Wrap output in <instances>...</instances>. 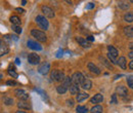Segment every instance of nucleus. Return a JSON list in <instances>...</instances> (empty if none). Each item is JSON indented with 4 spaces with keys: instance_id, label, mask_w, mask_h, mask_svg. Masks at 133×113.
<instances>
[{
    "instance_id": "obj_1",
    "label": "nucleus",
    "mask_w": 133,
    "mask_h": 113,
    "mask_svg": "<svg viewBox=\"0 0 133 113\" xmlns=\"http://www.w3.org/2000/svg\"><path fill=\"white\" fill-rule=\"evenodd\" d=\"M65 73L59 70H52L50 73V78L52 81H62L65 79Z\"/></svg>"
},
{
    "instance_id": "obj_2",
    "label": "nucleus",
    "mask_w": 133,
    "mask_h": 113,
    "mask_svg": "<svg viewBox=\"0 0 133 113\" xmlns=\"http://www.w3.org/2000/svg\"><path fill=\"white\" fill-rule=\"evenodd\" d=\"M31 34H32L33 37H35V38H36L38 41H40V42H45V41L47 40L46 34L44 32H42V31H40V30L33 29V30L31 31Z\"/></svg>"
},
{
    "instance_id": "obj_3",
    "label": "nucleus",
    "mask_w": 133,
    "mask_h": 113,
    "mask_svg": "<svg viewBox=\"0 0 133 113\" xmlns=\"http://www.w3.org/2000/svg\"><path fill=\"white\" fill-rule=\"evenodd\" d=\"M35 21H36V23L40 26V28H41V29H43V30H47V29H48L49 23H48V21L46 20V17H45V16H36V19H35Z\"/></svg>"
},
{
    "instance_id": "obj_4",
    "label": "nucleus",
    "mask_w": 133,
    "mask_h": 113,
    "mask_svg": "<svg viewBox=\"0 0 133 113\" xmlns=\"http://www.w3.org/2000/svg\"><path fill=\"white\" fill-rule=\"evenodd\" d=\"M72 82H73V84H76V85H80V84H82L83 83V81L85 80V78H84L83 74L82 73H80V72H76V73H74L73 75H72Z\"/></svg>"
},
{
    "instance_id": "obj_5",
    "label": "nucleus",
    "mask_w": 133,
    "mask_h": 113,
    "mask_svg": "<svg viewBox=\"0 0 133 113\" xmlns=\"http://www.w3.org/2000/svg\"><path fill=\"white\" fill-rule=\"evenodd\" d=\"M28 62L31 65H38L40 63V57L37 53H30L28 56Z\"/></svg>"
},
{
    "instance_id": "obj_6",
    "label": "nucleus",
    "mask_w": 133,
    "mask_h": 113,
    "mask_svg": "<svg viewBox=\"0 0 133 113\" xmlns=\"http://www.w3.org/2000/svg\"><path fill=\"white\" fill-rule=\"evenodd\" d=\"M49 70H50V64L48 62H45V63H43V64L39 67L38 72L40 74H42V75H46V74H48Z\"/></svg>"
},
{
    "instance_id": "obj_7",
    "label": "nucleus",
    "mask_w": 133,
    "mask_h": 113,
    "mask_svg": "<svg viewBox=\"0 0 133 113\" xmlns=\"http://www.w3.org/2000/svg\"><path fill=\"white\" fill-rule=\"evenodd\" d=\"M15 94H16V96H17L18 99H21V101H27V100L29 99V95H28L24 90H22V88L16 90Z\"/></svg>"
},
{
    "instance_id": "obj_8",
    "label": "nucleus",
    "mask_w": 133,
    "mask_h": 113,
    "mask_svg": "<svg viewBox=\"0 0 133 113\" xmlns=\"http://www.w3.org/2000/svg\"><path fill=\"white\" fill-rule=\"evenodd\" d=\"M41 10H42V13L44 14V16L49 17V19H52V17L54 16V11H53L50 7L46 6V5H43V6L41 7Z\"/></svg>"
},
{
    "instance_id": "obj_9",
    "label": "nucleus",
    "mask_w": 133,
    "mask_h": 113,
    "mask_svg": "<svg viewBox=\"0 0 133 113\" xmlns=\"http://www.w3.org/2000/svg\"><path fill=\"white\" fill-rule=\"evenodd\" d=\"M27 45H28L29 49H33V50H41V49H42V46H41L38 42L33 41V40H28Z\"/></svg>"
},
{
    "instance_id": "obj_10",
    "label": "nucleus",
    "mask_w": 133,
    "mask_h": 113,
    "mask_svg": "<svg viewBox=\"0 0 133 113\" xmlns=\"http://www.w3.org/2000/svg\"><path fill=\"white\" fill-rule=\"evenodd\" d=\"M87 67H88V70H89L91 73H93V74H95V75H99L100 74L99 68H98L96 65L93 64V63H88Z\"/></svg>"
},
{
    "instance_id": "obj_11",
    "label": "nucleus",
    "mask_w": 133,
    "mask_h": 113,
    "mask_svg": "<svg viewBox=\"0 0 133 113\" xmlns=\"http://www.w3.org/2000/svg\"><path fill=\"white\" fill-rule=\"evenodd\" d=\"M116 92L120 97H126V96L128 95V91H127V88H126L125 86H123V85H119V86H117Z\"/></svg>"
},
{
    "instance_id": "obj_12",
    "label": "nucleus",
    "mask_w": 133,
    "mask_h": 113,
    "mask_svg": "<svg viewBox=\"0 0 133 113\" xmlns=\"http://www.w3.org/2000/svg\"><path fill=\"white\" fill-rule=\"evenodd\" d=\"M8 52H9V47H8V45H7L6 43H4L3 40H1V41H0V56L2 57V56L6 55V53H8Z\"/></svg>"
},
{
    "instance_id": "obj_13",
    "label": "nucleus",
    "mask_w": 133,
    "mask_h": 113,
    "mask_svg": "<svg viewBox=\"0 0 133 113\" xmlns=\"http://www.w3.org/2000/svg\"><path fill=\"white\" fill-rule=\"evenodd\" d=\"M102 101H103V96L101 94H96L94 95V97L90 99L91 104H98V103H101Z\"/></svg>"
},
{
    "instance_id": "obj_14",
    "label": "nucleus",
    "mask_w": 133,
    "mask_h": 113,
    "mask_svg": "<svg viewBox=\"0 0 133 113\" xmlns=\"http://www.w3.org/2000/svg\"><path fill=\"white\" fill-rule=\"evenodd\" d=\"M76 40L80 43V45H82L83 47H90L91 46V43L88 42L87 39H84L82 37H76Z\"/></svg>"
},
{
    "instance_id": "obj_15",
    "label": "nucleus",
    "mask_w": 133,
    "mask_h": 113,
    "mask_svg": "<svg viewBox=\"0 0 133 113\" xmlns=\"http://www.w3.org/2000/svg\"><path fill=\"white\" fill-rule=\"evenodd\" d=\"M17 107H18L19 109H25V110H29V109L31 108L30 104H29L27 101H19V102L17 103Z\"/></svg>"
},
{
    "instance_id": "obj_16",
    "label": "nucleus",
    "mask_w": 133,
    "mask_h": 113,
    "mask_svg": "<svg viewBox=\"0 0 133 113\" xmlns=\"http://www.w3.org/2000/svg\"><path fill=\"white\" fill-rule=\"evenodd\" d=\"M117 62H118V65H119L122 69H126V68H127V62H126V58H125V57H120Z\"/></svg>"
},
{
    "instance_id": "obj_17",
    "label": "nucleus",
    "mask_w": 133,
    "mask_h": 113,
    "mask_svg": "<svg viewBox=\"0 0 133 113\" xmlns=\"http://www.w3.org/2000/svg\"><path fill=\"white\" fill-rule=\"evenodd\" d=\"M88 97H89V95L86 94V93H79V95H77L76 100H77L78 103H80V102H83L84 100L88 99Z\"/></svg>"
},
{
    "instance_id": "obj_18",
    "label": "nucleus",
    "mask_w": 133,
    "mask_h": 113,
    "mask_svg": "<svg viewBox=\"0 0 133 113\" xmlns=\"http://www.w3.org/2000/svg\"><path fill=\"white\" fill-rule=\"evenodd\" d=\"M118 6H119L121 9H123V10H127V9L130 7V5H129V3H128L127 1H120V2L118 3Z\"/></svg>"
},
{
    "instance_id": "obj_19",
    "label": "nucleus",
    "mask_w": 133,
    "mask_h": 113,
    "mask_svg": "<svg viewBox=\"0 0 133 113\" xmlns=\"http://www.w3.org/2000/svg\"><path fill=\"white\" fill-rule=\"evenodd\" d=\"M70 93L71 95H79V86L76 84H72L70 86Z\"/></svg>"
},
{
    "instance_id": "obj_20",
    "label": "nucleus",
    "mask_w": 133,
    "mask_h": 113,
    "mask_svg": "<svg viewBox=\"0 0 133 113\" xmlns=\"http://www.w3.org/2000/svg\"><path fill=\"white\" fill-rule=\"evenodd\" d=\"M124 33H125V35L128 36V37H133V26L125 27V28H124Z\"/></svg>"
},
{
    "instance_id": "obj_21",
    "label": "nucleus",
    "mask_w": 133,
    "mask_h": 113,
    "mask_svg": "<svg viewBox=\"0 0 133 113\" xmlns=\"http://www.w3.org/2000/svg\"><path fill=\"white\" fill-rule=\"evenodd\" d=\"M10 22L14 26H19L21 25V19L17 16H10Z\"/></svg>"
},
{
    "instance_id": "obj_22",
    "label": "nucleus",
    "mask_w": 133,
    "mask_h": 113,
    "mask_svg": "<svg viewBox=\"0 0 133 113\" xmlns=\"http://www.w3.org/2000/svg\"><path fill=\"white\" fill-rule=\"evenodd\" d=\"M81 86L83 87L84 90H90L91 86H92V82H91V80H89V79H85L83 81V83L81 84Z\"/></svg>"
},
{
    "instance_id": "obj_23",
    "label": "nucleus",
    "mask_w": 133,
    "mask_h": 113,
    "mask_svg": "<svg viewBox=\"0 0 133 113\" xmlns=\"http://www.w3.org/2000/svg\"><path fill=\"white\" fill-rule=\"evenodd\" d=\"M108 50H109V53H111L112 56H114L115 58L118 57V55H119V51H118V49H115L114 46H112V45H109L108 46Z\"/></svg>"
},
{
    "instance_id": "obj_24",
    "label": "nucleus",
    "mask_w": 133,
    "mask_h": 113,
    "mask_svg": "<svg viewBox=\"0 0 133 113\" xmlns=\"http://www.w3.org/2000/svg\"><path fill=\"white\" fill-rule=\"evenodd\" d=\"M124 21L127 23H132L133 22V13H126L124 15Z\"/></svg>"
},
{
    "instance_id": "obj_25",
    "label": "nucleus",
    "mask_w": 133,
    "mask_h": 113,
    "mask_svg": "<svg viewBox=\"0 0 133 113\" xmlns=\"http://www.w3.org/2000/svg\"><path fill=\"white\" fill-rule=\"evenodd\" d=\"M72 78L71 77H69V76H66V77H65V79L63 80V82H62V84L64 85V86H66V88L69 87V86H71L72 85Z\"/></svg>"
},
{
    "instance_id": "obj_26",
    "label": "nucleus",
    "mask_w": 133,
    "mask_h": 113,
    "mask_svg": "<svg viewBox=\"0 0 133 113\" xmlns=\"http://www.w3.org/2000/svg\"><path fill=\"white\" fill-rule=\"evenodd\" d=\"M102 111H103V108L100 105H96V106L91 108L90 113H102Z\"/></svg>"
},
{
    "instance_id": "obj_27",
    "label": "nucleus",
    "mask_w": 133,
    "mask_h": 113,
    "mask_svg": "<svg viewBox=\"0 0 133 113\" xmlns=\"http://www.w3.org/2000/svg\"><path fill=\"white\" fill-rule=\"evenodd\" d=\"M66 91H68V88H66V86H64L63 84H61V85H58V86H56V92L58 93V94H61V95H63V94H65Z\"/></svg>"
},
{
    "instance_id": "obj_28",
    "label": "nucleus",
    "mask_w": 133,
    "mask_h": 113,
    "mask_svg": "<svg viewBox=\"0 0 133 113\" xmlns=\"http://www.w3.org/2000/svg\"><path fill=\"white\" fill-rule=\"evenodd\" d=\"M76 111L78 113H87L88 112V109H87L86 106H77Z\"/></svg>"
},
{
    "instance_id": "obj_29",
    "label": "nucleus",
    "mask_w": 133,
    "mask_h": 113,
    "mask_svg": "<svg viewBox=\"0 0 133 113\" xmlns=\"http://www.w3.org/2000/svg\"><path fill=\"white\" fill-rule=\"evenodd\" d=\"M8 74H9L11 77H14V78H17V76H18L17 73L15 71V68H14V67H12V69H11L10 67L8 68Z\"/></svg>"
},
{
    "instance_id": "obj_30",
    "label": "nucleus",
    "mask_w": 133,
    "mask_h": 113,
    "mask_svg": "<svg viewBox=\"0 0 133 113\" xmlns=\"http://www.w3.org/2000/svg\"><path fill=\"white\" fill-rule=\"evenodd\" d=\"M3 102H4V104H5V105L9 106V105H12V104H14V99H12V98L5 97L4 99H3Z\"/></svg>"
},
{
    "instance_id": "obj_31",
    "label": "nucleus",
    "mask_w": 133,
    "mask_h": 113,
    "mask_svg": "<svg viewBox=\"0 0 133 113\" xmlns=\"http://www.w3.org/2000/svg\"><path fill=\"white\" fill-rule=\"evenodd\" d=\"M127 83H128V86L130 88H133V75L127 76Z\"/></svg>"
},
{
    "instance_id": "obj_32",
    "label": "nucleus",
    "mask_w": 133,
    "mask_h": 113,
    "mask_svg": "<svg viewBox=\"0 0 133 113\" xmlns=\"http://www.w3.org/2000/svg\"><path fill=\"white\" fill-rule=\"evenodd\" d=\"M11 29H12L15 32L17 33V34H21V33H22V28H21L19 26H14V25H12Z\"/></svg>"
},
{
    "instance_id": "obj_33",
    "label": "nucleus",
    "mask_w": 133,
    "mask_h": 113,
    "mask_svg": "<svg viewBox=\"0 0 133 113\" xmlns=\"http://www.w3.org/2000/svg\"><path fill=\"white\" fill-rule=\"evenodd\" d=\"M108 58L110 59V61H111L113 64H118V62L116 61V58H115L114 56H112L111 53H108Z\"/></svg>"
},
{
    "instance_id": "obj_34",
    "label": "nucleus",
    "mask_w": 133,
    "mask_h": 113,
    "mask_svg": "<svg viewBox=\"0 0 133 113\" xmlns=\"http://www.w3.org/2000/svg\"><path fill=\"white\" fill-rule=\"evenodd\" d=\"M99 59L100 60H102V62H101V63H103V64L109 68V69H113V68H112V66H111V64H109V63H108V61H107L105 59H103V58H101V57H99Z\"/></svg>"
},
{
    "instance_id": "obj_35",
    "label": "nucleus",
    "mask_w": 133,
    "mask_h": 113,
    "mask_svg": "<svg viewBox=\"0 0 133 113\" xmlns=\"http://www.w3.org/2000/svg\"><path fill=\"white\" fill-rule=\"evenodd\" d=\"M6 84H7L8 86H12V85H17V82L15 80H8L7 82H6Z\"/></svg>"
},
{
    "instance_id": "obj_36",
    "label": "nucleus",
    "mask_w": 133,
    "mask_h": 113,
    "mask_svg": "<svg viewBox=\"0 0 133 113\" xmlns=\"http://www.w3.org/2000/svg\"><path fill=\"white\" fill-rule=\"evenodd\" d=\"M94 6H95V4H94V3H92V2H90V3H88V4H87L86 9H91V8H94Z\"/></svg>"
},
{
    "instance_id": "obj_37",
    "label": "nucleus",
    "mask_w": 133,
    "mask_h": 113,
    "mask_svg": "<svg viewBox=\"0 0 133 113\" xmlns=\"http://www.w3.org/2000/svg\"><path fill=\"white\" fill-rule=\"evenodd\" d=\"M117 95L116 94H114V95H113V97H112V103H113V104H116L117 103Z\"/></svg>"
},
{
    "instance_id": "obj_38",
    "label": "nucleus",
    "mask_w": 133,
    "mask_h": 113,
    "mask_svg": "<svg viewBox=\"0 0 133 113\" xmlns=\"http://www.w3.org/2000/svg\"><path fill=\"white\" fill-rule=\"evenodd\" d=\"M66 104H68V106H73L74 105V101L73 100H66Z\"/></svg>"
},
{
    "instance_id": "obj_39",
    "label": "nucleus",
    "mask_w": 133,
    "mask_h": 113,
    "mask_svg": "<svg viewBox=\"0 0 133 113\" xmlns=\"http://www.w3.org/2000/svg\"><path fill=\"white\" fill-rule=\"evenodd\" d=\"M62 56H63V50H62V49H59V50L57 51V55H56V57H57V58H61Z\"/></svg>"
},
{
    "instance_id": "obj_40",
    "label": "nucleus",
    "mask_w": 133,
    "mask_h": 113,
    "mask_svg": "<svg viewBox=\"0 0 133 113\" xmlns=\"http://www.w3.org/2000/svg\"><path fill=\"white\" fill-rule=\"evenodd\" d=\"M86 39H87V40H88V41H93V40H94V37H93V36H91V35H90V36H88V37H87V38H86Z\"/></svg>"
},
{
    "instance_id": "obj_41",
    "label": "nucleus",
    "mask_w": 133,
    "mask_h": 113,
    "mask_svg": "<svg viewBox=\"0 0 133 113\" xmlns=\"http://www.w3.org/2000/svg\"><path fill=\"white\" fill-rule=\"evenodd\" d=\"M17 11H18V13H21V14L25 13V10H24L23 8H21V7H17Z\"/></svg>"
},
{
    "instance_id": "obj_42",
    "label": "nucleus",
    "mask_w": 133,
    "mask_h": 113,
    "mask_svg": "<svg viewBox=\"0 0 133 113\" xmlns=\"http://www.w3.org/2000/svg\"><path fill=\"white\" fill-rule=\"evenodd\" d=\"M128 57H129L130 59H132V60H133V51H130V52H129V55H128Z\"/></svg>"
},
{
    "instance_id": "obj_43",
    "label": "nucleus",
    "mask_w": 133,
    "mask_h": 113,
    "mask_svg": "<svg viewBox=\"0 0 133 113\" xmlns=\"http://www.w3.org/2000/svg\"><path fill=\"white\" fill-rule=\"evenodd\" d=\"M129 68H130V69H132V70H133V60L131 61V62H130V63H129Z\"/></svg>"
},
{
    "instance_id": "obj_44",
    "label": "nucleus",
    "mask_w": 133,
    "mask_h": 113,
    "mask_svg": "<svg viewBox=\"0 0 133 113\" xmlns=\"http://www.w3.org/2000/svg\"><path fill=\"white\" fill-rule=\"evenodd\" d=\"M129 49H131L133 51V42H131V43H129Z\"/></svg>"
},
{
    "instance_id": "obj_45",
    "label": "nucleus",
    "mask_w": 133,
    "mask_h": 113,
    "mask_svg": "<svg viewBox=\"0 0 133 113\" xmlns=\"http://www.w3.org/2000/svg\"><path fill=\"white\" fill-rule=\"evenodd\" d=\"M16 64H17V65L21 64V62H19V59H18V58H17V59H16Z\"/></svg>"
},
{
    "instance_id": "obj_46",
    "label": "nucleus",
    "mask_w": 133,
    "mask_h": 113,
    "mask_svg": "<svg viewBox=\"0 0 133 113\" xmlns=\"http://www.w3.org/2000/svg\"><path fill=\"white\" fill-rule=\"evenodd\" d=\"M26 3H27V1H25V0L22 1V5H26Z\"/></svg>"
},
{
    "instance_id": "obj_47",
    "label": "nucleus",
    "mask_w": 133,
    "mask_h": 113,
    "mask_svg": "<svg viewBox=\"0 0 133 113\" xmlns=\"http://www.w3.org/2000/svg\"><path fill=\"white\" fill-rule=\"evenodd\" d=\"M16 113H26V112H25V111H22V110H17Z\"/></svg>"
}]
</instances>
